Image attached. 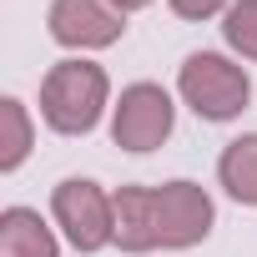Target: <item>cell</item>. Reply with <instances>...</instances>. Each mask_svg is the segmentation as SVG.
<instances>
[{"label":"cell","mask_w":257,"mask_h":257,"mask_svg":"<svg viewBox=\"0 0 257 257\" xmlns=\"http://www.w3.org/2000/svg\"><path fill=\"white\" fill-rule=\"evenodd\" d=\"M116 207V242L121 252H152V247H192L212 232V197L197 182L167 187H121Z\"/></svg>","instance_id":"1"},{"label":"cell","mask_w":257,"mask_h":257,"mask_svg":"<svg viewBox=\"0 0 257 257\" xmlns=\"http://www.w3.org/2000/svg\"><path fill=\"white\" fill-rule=\"evenodd\" d=\"M101 106H106V71L101 66H91V61L51 66V76L41 86V116L56 126V132H66V137L91 132Z\"/></svg>","instance_id":"2"},{"label":"cell","mask_w":257,"mask_h":257,"mask_svg":"<svg viewBox=\"0 0 257 257\" xmlns=\"http://www.w3.org/2000/svg\"><path fill=\"white\" fill-rule=\"evenodd\" d=\"M187 106L202 116V121H232L247 96H252V81L242 66H232L227 56H212V51H197L182 61V76H177Z\"/></svg>","instance_id":"3"},{"label":"cell","mask_w":257,"mask_h":257,"mask_svg":"<svg viewBox=\"0 0 257 257\" xmlns=\"http://www.w3.org/2000/svg\"><path fill=\"white\" fill-rule=\"evenodd\" d=\"M51 207H56V222L66 227V237L81 252H101L106 242H116V207H111V197L96 182H86V177L61 182Z\"/></svg>","instance_id":"4"},{"label":"cell","mask_w":257,"mask_h":257,"mask_svg":"<svg viewBox=\"0 0 257 257\" xmlns=\"http://www.w3.org/2000/svg\"><path fill=\"white\" fill-rule=\"evenodd\" d=\"M172 96L152 81H137L121 91V106H116V121H111V137L121 152H152L172 137Z\"/></svg>","instance_id":"5"},{"label":"cell","mask_w":257,"mask_h":257,"mask_svg":"<svg viewBox=\"0 0 257 257\" xmlns=\"http://www.w3.org/2000/svg\"><path fill=\"white\" fill-rule=\"evenodd\" d=\"M126 31L111 0H56L51 6V36L61 46H111Z\"/></svg>","instance_id":"6"},{"label":"cell","mask_w":257,"mask_h":257,"mask_svg":"<svg viewBox=\"0 0 257 257\" xmlns=\"http://www.w3.org/2000/svg\"><path fill=\"white\" fill-rule=\"evenodd\" d=\"M0 257H56V237L31 207H11L0 217Z\"/></svg>","instance_id":"7"},{"label":"cell","mask_w":257,"mask_h":257,"mask_svg":"<svg viewBox=\"0 0 257 257\" xmlns=\"http://www.w3.org/2000/svg\"><path fill=\"white\" fill-rule=\"evenodd\" d=\"M217 177H222V187H227L237 202L257 207V137H237V142L222 152Z\"/></svg>","instance_id":"8"},{"label":"cell","mask_w":257,"mask_h":257,"mask_svg":"<svg viewBox=\"0 0 257 257\" xmlns=\"http://www.w3.org/2000/svg\"><path fill=\"white\" fill-rule=\"evenodd\" d=\"M0 121H6V152H0V167L11 172L31 152V121H26V106L21 101H0Z\"/></svg>","instance_id":"9"},{"label":"cell","mask_w":257,"mask_h":257,"mask_svg":"<svg viewBox=\"0 0 257 257\" xmlns=\"http://www.w3.org/2000/svg\"><path fill=\"white\" fill-rule=\"evenodd\" d=\"M222 36H227V46H237L242 56L257 61V0H237L222 21Z\"/></svg>","instance_id":"10"},{"label":"cell","mask_w":257,"mask_h":257,"mask_svg":"<svg viewBox=\"0 0 257 257\" xmlns=\"http://www.w3.org/2000/svg\"><path fill=\"white\" fill-rule=\"evenodd\" d=\"M227 6V0H172V11L182 16V21H207V16H217Z\"/></svg>","instance_id":"11"},{"label":"cell","mask_w":257,"mask_h":257,"mask_svg":"<svg viewBox=\"0 0 257 257\" xmlns=\"http://www.w3.org/2000/svg\"><path fill=\"white\" fill-rule=\"evenodd\" d=\"M116 11H142V6H152V0H111Z\"/></svg>","instance_id":"12"}]
</instances>
